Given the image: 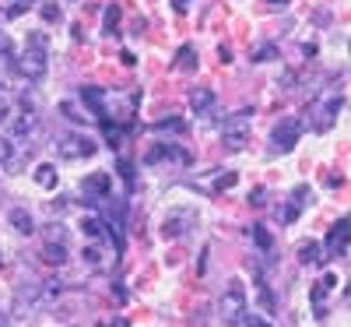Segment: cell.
I'll use <instances>...</instances> for the list:
<instances>
[{
    "mask_svg": "<svg viewBox=\"0 0 351 327\" xmlns=\"http://www.w3.org/2000/svg\"><path fill=\"white\" fill-rule=\"evenodd\" d=\"M46 240H53V243H67V232H64L60 225H53V229H46Z\"/></svg>",
    "mask_w": 351,
    "mask_h": 327,
    "instance_id": "21",
    "label": "cell"
},
{
    "mask_svg": "<svg viewBox=\"0 0 351 327\" xmlns=\"http://www.w3.org/2000/svg\"><path fill=\"white\" fill-rule=\"evenodd\" d=\"M250 204H253V207H263V204H267V190H263V187H256V190L250 194Z\"/></svg>",
    "mask_w": 351,
    "mask_h": 327,
    "instance_id": "23",
    "label": "cell"
},
{
    "mask_svg": "<svg viewBox=\"0 0 351 327\" xmlns=\"http://www.w3.org/2000/svg\"><path fill=\"white\" fill-rule=\"evenodd\" d=\"M299 137H302V124L295 120V116H285L271 134V148L274 152H291V148L299 144Z\"/></svg>",
    "mask_w": 351,
    "mask_h": 327,
    "instance_id": "6",
    "label": "cell"
},
{
    "mask_svg": "<svg viewBox=\"0 0 351 327\" xmlns=\"http://www.w3.org/2000/svg\"><path fill=\"white\" fill-rule=\"evenodd\" d=\"M221 320L225 324H239L243 317H246V289H243V282H228V289H225V295H221Z\"/></svg>",
    "mask_w": 351,
    "mask_h": 327,
    "instance_id": "4",
    "label": "cell"
},
{
    "mask_svg": "<svg viewBox=\"0 0 351 327\" xmlns=\"http://www.w3.org/2000/svg\"><path fill=\"white\" fill-rule=\"evenodd\" d=\"M43 260L60 267V264L67 260V243H53V240H46V243H43Z\"/></svg>",
    "mask_w": 351,
    "mask_h": 327,
    "instance_id": "14",
    "label": "cell"
},
{
    "mask_svg": "<svg viewBox=\"0 0 351 327\" xmlns=\"http://www.w3.org/2000/svg\"><path fill=\"white\" fill-rule=\"evenodd\" d=\"M186 102H190L197 113H204V109H211V102H215V92H211V88H204V84H197V88H190Z\"/></svg>",
    "mask_w": 351,
    "mask_h": 327,
    "instance_id": "11",
    "label": "cell"
},
{
    "mask_svg": "<svg viewBox=\"0 0 351 327\" xmlns=\"http://www.w3.org/2000/svg\"><path fill=\"white\" fill-rule=\"evenodd\" d=\"M11 159H14V141L0 134V166H4V162H11Z\"/></svg>",
    "mask_w": 351,
    "mask_h": 327,
    "instance_id": "17",
    "label": "cell"
},
{
    "mask_svg": "<svg viewBox=\"0 0 351 327\" xmlns=\"http://www.w3.org/2000/svg\"><path fill=\"white\" fill-rule=\"evenodd\" d=\"M60 113L67 116V120H74V124H84V113H77L74 102H60Z\"/></svg>",
    "mask_w": 351,
    "mask_h": 327,
    "instance_id": "18",
    "label": "cell"
},
{
    "mask_svg": "<svg viewBox=\"0 0 351 327\" xmlns=\"http://www.w3.org/2000/svg\"><path fill=\"white\" fill-rule=\"evenodd\" d=\"M39 127V113L36 109H18V116H11V134L14 137H28Z\"/></svg>",
    "mask_w": 351,
    "mask_h": 327,
    "instance_id": "8",
    "label": "cell"
},
{
    "mask_svg": "<svg viewBox=\"0 0 351 327\" xmlns=\"http://www.w3.org/2000/svg\"><path fill=\"white\" fill-rule=\"evenodd\" d=\"M81 225H84V232H88V236H102V232H106V229H102V222H99V218H84V222H81Z\"/></svg>",
    "mask_w": 351,
    "mask_h": 327,
    "instance_id": "19",
    "label": "cell"
},
{
    "mask_svg": "<svg viewBox=\"0 0 351 327\" xmlns=\"http://www.w3.org/2000/svg\"><path fill=\"white\" fill-rule=\"evenodd\" d=\"M274 46H263V49H256V56H253V60H260V64H267V60H274Z\"/></svg>",
    "mask_w": 351,
    "mask_h": 327,
    "instance_id": "24",
    "label": "cell"
},
{
    "mask_svg": "<svg viewBox=\"0 0 351 327\" xmlns=\"http://www.w3.org/2000/svg\"><path fill=\"white\" fill-rule=\"evenodd\" d=\"M112 327H130L127 320H112Z\"/></svg>",
    "mask_w": 351,
    "mask_h": 327,
    "instance_id": "29",
    "label": "cell"
},
{
    "mask_svg": "<svg viewBox=\"0 0 351 327\" xmlns=\"http://www.w3.org/2000/svg\"><path fill=\"white\" fill-rule=\"evenodd\" d=\"M81 99L88 102V106H92V113H106V95H102V88H95V84H84L81 88Z\"/></svg>",
    "mask_w": 351,
    "mask_h": 327,
    "instance_id": "13",
    "label": "cell"
},
{
    "mask_svg": "<svg viewBox=\"0 0 351 327\" xmlns=\"http://www.w3.org/2000/svg\"><path fill=\"white\" fill-rule=\"evenodd\" d=\"M36 183H39V187H46V190H53V187H56V169H53L49 162H43V166L36 169Z\"/></svg>",
    "mask_w": 351,
    "mask_h": 327,
    "instance_id": "15",
    "label": "cell"
},
{
    "mask_svg": "<svg viewBox=\"0 0 351 327\" xmlns=\"http://www.w3.org/2000/svg\"><path fill=\"white\" fill-rule=\"evenodd\" d=\"M0 327H4V324H0Z\"/></svg>",
    "mask_w": 351,
    "mask_h": 327,
    "instance_id": "30",
    "label": "cell"
},
{
    "mask_svg": "<svg viewBox=\"0 0 351 327\" xmlns=\"http://www.w3.org/2000/svg\"><path fill=\"white\" fill-rule=\"evenodd\" d=\"M225 187H236V172H221L215 180V190H225Z\"/></svg>",
    "mask_w": 351,
    "mask_h": 327,
    "instance_id": "20",
    "label": "cell"
},
{
    "mask_svg": "<svg viewBox=\"0 0 351 327\" xmlns=\"http://www.w3.org/2000/svg\"><path fill=\"white\" fill-rule=\"evenodd\" d=\"M56 152H60V159H67V162L92 159V155H95V141L84 137V134H67V137L56 141Z\"/></svg>",
    "mask_w": 351,
    "mask_h": 327,
    "instance_id": "5",
    "label": "cell"
},
{
    "mask_svg": "<svg viewBox=\"0 0 351 327\" xmlns=\"http://www.w3.org/2000/svg\"><path fill=\"white\" fill-rule=\"evenodd\" d=\"M116 21H120V8H109V11H106V28H109V32L116 28Z\"/></svg>",
    "mask_w": 351,
    "mask_h": 327,
    "instance_id": "25",
    "label": "cell"
},
{
    "mask_svg": "<svg viewBox=\"0 0 351 327\" xmlns=\"http://www.w3.org/2000/svg\"><path fill=\"white\" fill-rule=\"evenodd\" d=\"M14 71L28 81H43L46 78V39L43 36H32L28 39V49L14 60Z\"/></svg>",
    "mask_w": 351,
    "mask_h": 327,
    "instance_id": "1",
    "label": "cell"
},
{
    "mask_svg": "<svg viewBox=\"0 0 351 327\" xmlns=\"http://www.w3.org/2000/svg\"><path fill=\"white\" fill-rule=\"evenodd\" d=\"M299 260H302L306 267H319V264H327V250L319 247V243H306V247L299 250Z\"/></svg>",
    "mask_w": 351,
    "mask_h": 327,
    "instance_id": "12",
    "label": "cell"
},
{
    "mask_svg": "<svg viewBox=\"0 0 351 327\" xmlns=\"http://www.w3.org/2000/svg\"><path fill=\"white\" fill-rule=\"evenodd\" d=\"M8 222H11L14 232H21V236H32V232H36V218H32V212H28V207H11Z\"/></svg>",
    "mask_w": 351,
    "mask_h": 327,
    "instance_id": "10",
    "label": "cell"
},
{
    "mask_svg": "<svg viewBox=\"0 0 351 327\" xmlns=\"http://www.w3.org/2000/svg\"><path fill=\"white\" fill-rule=\"evenodd\" d=\"M253 240H256L263 250H271V232H267V229H253Z\"/></svg>",
    "mask_w": 351,
    "mask_h": 327,
    "instance_id": "22",
    "label": "cell"
},
{
    "mask_svg": "<svg viewBox=\"0 0 351 327\" xmlns=\"http://www.w3.org/2000/svg\"><path fill=\"white\" fill-rule=\"evenodd\" d=\"M43 18H46V21H60V8H56V4H46V8H43Z\"/></svg>",
    "mask_w": 351,
    "mask_h": 327,
    "instance_id": "26",
    "label": "cell"
},
{
    "mask_svg": "<svg viewBox=\"0 0 351 327\" xmlns=\"http://www.w3.org/2000/svg\"><path fill=\"white\" fill-rule=\"evenodd\" d=\"M197 67V56H193V46H183L180 56H176V71H193Z\"/></svg>",
    "mask_w": 351,
    "mask_h": 327,
    "instance_id": "16",
    "label": "cell"
},
{
    "mask_svg": "<svg viewBox=\"0 0 351 327\" xmlns=\"http://www.w3.org/2000/svg\"><path fill=\"white\" fill-rule=\"evenodd\" d=\"M341 106H344V95H341V92H327L324 99H316L313 109H309V127H313L316 134H327V131L337 124Z\"/></svg>",
    "mask_w": 351,
    "mask_h": 327,
    "instance_id": "3",
    "label": "cell"
},
{
    "mask_svg": "<svg viewBox=\"0 0 351 327\" xmlns=\"http://www.w3.org/2000/svg\"><path fill=\"white\" fill-rule=\"evenodd\" d=\"M263 4H267L271 11H285V8L291 4V0H263Z\"/></svg>",
    "mask_w": 351,
    "mask_h": 327,
    "instance_id": "28",
    "label": "cell"
},
{
    "mask_svg": "<svg viewBox=\"0 0 351 327\" xmlns=\"http://www.w3.org/2000/svg\"><path fill=\"white\" fill-rule=\"evenodd\" d=\"M239 324H246V327H267V320H260V317H253V313H246Z\"/></svg>",
    "mask_w": 351,
    "mask_h": 327,
    "instance_id": "27",
    "label": "cell"
},
{
    "mask_svg": "<svg viewBox=\"0 0 351 327\" xmlns=\"http://www.w3.org/2000/svg\"><path fill=\"white\" fill-rule=\"evenodd\" d=\"M324 250H327V257H334V253H337V257H344V253H348V218H341V222L330 229L327 247H324Z\"/></svg>",
    "mask_w": 351,
    "mask_h": 327,
    "instance_id": "7",
    "label": "cell"
},
{
    "mask_svg": "<svg viewBox=\"0 0 351 327\" xmlns=\"http://www.w3.org/2000/svg\"><path fill=\"white\" fill-rule=\"evenodd\" d=\"M109 190H112V176H109V172L84 176V194H88V197H109Z\"/></svg>",
    "mask_w": 351,
    "mask_h": 327,
    "instance_id": "9",
    "label": "cell"
},
{
    "mask_svg": "<svg viewBox=\"0 0 351 327\" xmlns=\"http://www.w3.org/2000/svg\"><path fill=\"white\" fill-rule=\"evenodd\" d=\"M250 127H253V109L232 113L221 127V148L225 152H243L246 141H250Z\"/></svg>",
    "mask_w": 351,
    "mask_h": 327,
    "instance_id": "2",
    "label": "cell"
}]
</instances>
